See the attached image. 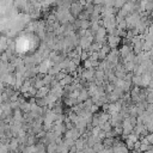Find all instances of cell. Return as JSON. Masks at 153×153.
Instances as JSON below:
<instances>
[{"label":"cell","instance_id":"obj_1","mask_svg":"<svg viewBox=\"0 0 153 153\" xmlns=\"http://www.w3.org/2000/svg\"><path fill=\"white\" fill-rule=\"evenodd\" d=\"M130 54H131V49H130L129 45H123V47L121 48V50H120V55H121L122 57H127V56L130 55Z\"/></svg>","mask_w":153,"mask_h":153},{"label":"cell","instance_id":"obj_2","mask_svg":"<svg viewBox=\"0 0 153 153\" xmlns=\"http://www.w3.org/2000/svg\"><path fill=\"white\" fill-rule=\"evenodd\" d=\"M72 81H73V78H72L71 75H66V76H65L62 80H60V84L66 86V85H69Z\"/></svg>","mask_w":153,"mask_h":153}]
</instances>
